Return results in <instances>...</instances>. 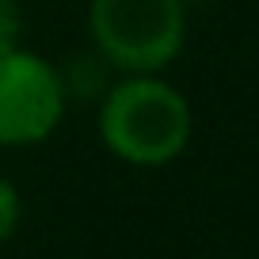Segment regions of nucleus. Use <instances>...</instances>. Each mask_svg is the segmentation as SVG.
<instances>
[{
	"label": "nucleus",
	"instance_id": "nucleus-3",
	"mask_svg": "<svg viewBox=\"0 0 259 259\" xmlns=\"http://www.w3.org/2000/svg\"><path fill=\"white\" fill-rule=\"evenodd\" d=\"M69 88L54 61L34 50L0 54V149H31L61 126Z\"/></svg>",
	"mask_w": 259,
	"mask_h": 259
},
{
	"label": "nucleus",
	"instance_id": "nucleus-1",
	"mask_svg": "<svg viewBox=\"0 0 259 259\" xmlns=\"http://www.w3.org/2000/svg\"><path fill=\"white\" fill-rule=\"evenodd\" d=\"M99 141L134 168H164L191 141L194 114L187 96L160 73H122L99 99Z\"/></svg>",
	"mask_w": 259,
	"mask_h": 259
},
{
	"label": "nucleus",
	"instance_id": "nucleus-2",
	"mask_svg": "<svg viewBox=\"0 0 259 259\" xmlns=\"http://www.w3.org/2000/svg\"><path fill=\"white\" fill-rule=\"evenodd\" d=\"M88 34L118 73H164L187 42V0H88Z\"/></svg>",
	"mask_w": 259,
	"mask_h": 259
},
{
	"label": "nucleus",
	"instance_id": "nucleus-5",
	"mask_svg": "<svg viewBox=\"0 0 259 259\" xmlns=\"http://www.w3.org/2000/svg\"><path fill=\"white\" fill-rule=\"evenodd\" d=\"M19 34H23V12H19L16 0H0V54L19 46Z\"/></svg>",
	"mask_w": 259,
	"mask_h": 259
},
{
	"label": "nucleus",
	"instance_id": "nucleus-4",
	"mask_svg": "<svg viewBox=\"0 0 259 259\" xmlns=\"http://www.w3.org/2000/svg\"><path fill=\"white\" fill-rule=\"evenodd\" d=\"M23 221V198H19V187L8 176H0V244L12 240V233Z\"/></svg>",
	"mask_w": 259,
	"mask_h": 259
}]
</instances>
